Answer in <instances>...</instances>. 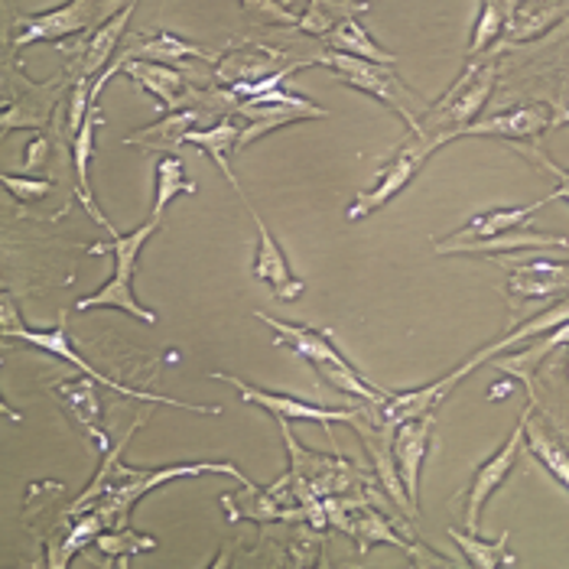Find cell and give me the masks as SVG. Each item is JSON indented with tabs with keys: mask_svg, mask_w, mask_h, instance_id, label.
Instances as JSON below:
<instances>
[{
	"mask_svg": "<svg viewBox=\"0 0 569 569\" xmlns=\"http://www.w3.org/2000/svg\"><path fill=\"white\" fill-rule=\"evenodd\" d=\"M261 322H267L273 332H277V339H273V346H287V349H293L300 358H307L312 368H319V365H349L339 349L322 336V332H312L307 326H293V322H283V319H273V316H267V312H254Z\"/></svg>",
	"mask_w": 569,
	"mask_h": 569,
	"instance_id": "15",
	"label": "cell"
},
{
	"mask_svg": "<svg viewBox=\"0 0 569 569\" xmlns=\"http://www.w3.org/2000/svg\"><path fill=\"white\" fill-rule=\"evenodd\" d=\"M439 143L430 137V133H413V140L407 143V147H400L397 150V157L378 173V179L351 202L349 209V219L358 221L365 219V216H371V212H378L381 206H388L395 196H400L403 189H407V182L413 179V176L420 173V167L427 163V157L437 150Z\"/></svg>",
	"mask_w": 569,
	"mask_h": 569,
	"instance_id": "6",
	"label": "cell"
},
{
	"mask_svg": "<svg viewBox=\"0 0 569 569\" xmlns=\"http://www.w3.org/2000/svg\"><path fill=\"white\" fill-rule=\"evenodd\" d=\"M238 128L224 118V121H219L212 131H189L186 133V143H192V147H202L212 160H216V167H219L221 173H224V179L231 182V189L241 196V202L248 199L244 192H241V182H238V176L231 173V167H228V150H231V143H238Z\"/></svg>",
	"mask_w": 569,
	"mask_h": 569,
	"instance_id": "27",
	"label": "cell"
},
{
	"mask_svg": "<svg viewBox=\"0 0 569 569\" xmlns=\"http://www.w3.org/2000/svg\"><path fill=\"white\" fill-rule=\"evenodd\" d=\"M137 3H140V0H128L124 10H118L111 20H104V23L98 27V33L91 37V43H88L86 52H82L79 79L91 82L94 76H101V72L111 66V52H114V46L121 43V37H124V30H128V23H131L133 10H137Z\"/></svg>",
	"mask_w": 569,
	"mask_h": 569,
	"instance_id": "19",
	"label": "cell"
},
{
	"mask_svg": "<svg viewBox=\"0 0 569 569\" xmlns=\"http://www.w3.org/2000/svg\"><path fill=\"white\" fill-rule=\"evenodd\" d=\"M244 7L251 13H258L261 23H287V27H300V17L290 13L280 0H244Z\"/></svg>",
	"mask_w": 569,
	"mask_h": 569,
	"instance_id": "34",
	"label": "cell"
},
{
	"mask_svg": "<svg viewBox=\"0 0 569 569\" xmlns=\"http://www.w3.org/2000/svg\"><path fill=\"white\" fill-rule=\"evenodd\" d=\"M101 553L108 557H124V553H147V550H157V537H147V533H133L128 527H111L108 533H98L94 543Z\"/></svg>",
	"mask_w": 569,
	"mask_h": 569,
	"instance_id": "31",
	"label": "cell"
},
{
	"mask_svg": "<svg viewBox=\"0 0 569 569\" xmlns=\"http://www.w3.org/2000/svg\"><path fill=\"white\" fill-rule=\"evenodd\" d=\"M94 378H82V381H62L56 385V395L66 403V410L76 417V423L86 430L88 437L98 439V446L104 449L108 446V433L101 430V400H98V391H94Z\"/></svg>",
	"mask_w": 569,
	"mask_h": 569,
	"instance_id": "20",
	"label": "cell"
},
{
	"mask_svg": "<svg viewBox=\"0 0 569 569\" xmlns=\"http://www.w3.org/2000/svg\"><path fill=\"white\" fill-rule=\"evenodd\" d=\"M560 346H569V322L563 326H557V329H550V332H543V339L537 342V346H530L521 355H491V365L498 368V371H505V375H511L515 381H521L527 391L533 395V368L550 355V351H557Z\"/></svg>",
	"mask_w": 569,
	"mask_h": 569,
	"instance_id": "21",
	"label": "cell"
},
{
	"mask_svg": "<svg viewBox=\"0 0 569 569\" xmlns=\"http://www.w3.org/2000/svg\"><path fill=\"white\" fill-rule=\"evenodd\" d=\"M212 378H216V381H224V385H231V388L241 395L244 403H254V407L267 410L277 423L309 420V423H319V427H332V423H349V427H355V423H358V417L365 413V410H329V407L307 403V400H297V397H290V395L261 391V388H254V385H248V381H241V378H234V375H221V371H216Z\"/></svg>",
	"mask_w": 569,
	"mask_h": 569,
	"instance_id": "9",
	"label": "cell"
},
{
	"mask_svg": "<svg viewBox=\"0 0 569 569\" xmlns=\"http://www.w3.org/2000/svg\"><path fill=\"white\" fill-rule=\"evenodd\" d=\"M231 476L244 485L248 491H254V482L231 462H186V466H163V469H131V466H118L111 472V482L104 485V501L98 505V518L104 527H124L131 518V508L160 485L173 482V479H196V476Z\"/></svg>",
	"mask_w": 569,
	"mask_h": 569,
	"instance_id": "1",
	"label": "cell"
},
{
	"mask_svg": "<svg viewBox=\"0 0 569 569\" xmlns=\"http://www.w3.org/2000/svg\"><path fill=\"white\" fill-rule=\"evenodd\" d=\"M349 533H355V540L361 543V553L371 547V543H378V540H388V543H395V547H400L407 557H413L417 563H423L420 557H417V547H407V540L403 537H397L395 530H391V525L385 521V518H378V515H371V511H365L361 518H358V525L349 527Z\"/></svg>",
	"mask_w": 569,
	"mask_h": 569,
	"instance_id": "30",
	"label": "cell"
},
{
	"mask_svg": "<svg viewBox=\"0 0 569 569\" xmlns=\"http://www.w3.org/2000/svg\"><path fill=\"white\" fill-rule=\"evenodd\" d=\"M231 111L251 121L244 131L238 133V143H234L238 150H244L258 137H267V133L283 128V124L307 121V118H329V111L319 108L316 101H309L303 94H293V91H283V88L263 91V94H254V98H238V104Z\"/></svg>",
	"mask_w": 569,
	"mask_h": 569,
	"instance_id": "5",
	"label": "cell"
},
{
	"mask_svg": "<svg viewBox=\"0 0 569 569\" xmlns=\"http://www.w3.org/2000/svg\"><path fill=\"white\" fill-rule=\"evenodd\" d=\"M495 86V66H482V69H472L462 86H456L449 91V98L439 104V111H430L423 118V133H430L439 147L456 140L462 128L472 124V118L482 111L485 98Z\"/></svg>",
	"mask_w": 569,
	"mask_h": 569,
	"instance_id": "8",
	"label": "cell"
},
{
	"mask_svg": "<svg viewBox=\"0 0 569 569\" xmlns=\"http://www.w3.org/2000/svg\"><path fill=\"white\" fill-rule=\"evenodd\" d=\"M316 59H319V66H329L342 86L358 88V91L385 101L388 108H395L397 114L413 128V133H423V111H427V104L410 88H403V82L391 72V66L368 62V59L346 56V52H336V49L316 52Z\"/></svg>",
	"mask_w": 569,
	"mask_h": 569,
	"instance_id": "4",
	"label": "cell"
},
{
	"mask_svg": "<svg viewBox=\"0 0 569 569\" xmlns=\"http://www.w3.org/2000/svg\"><path fill=\"white\" fill-rule=\"evenodd\" d=\"M525 423L527 413L521 417V423L515 427V433L508 437V442L485 462L482 469L476 472L472 479V488H469V508H466V530L479 533V518H482V508L488 505V498L501 488V482L511 476L515 462H518V452L525 446Z\"/></svg>",
	"mask_w": 569,
	"mask_h": 569,
	"instance_id": "10",
	"label": "cell"
},
{
	"mask_svg": "<svg viewBox=\"0 0 569 569\" xmlns=\"http://www.w3.org/2000/svg\"><path fill=\"white\" fill-rule=\"evenodd\" d=\"M567 365H569V361H567Z\"/></svg>",
	"mask_w": 569,
	"mask_h": 569,
	"instance_id": "40",
	"label": "cell"
},
{
	"mask_svg": "<svg viewBox=\"0 0 569 569\" xmlns=\"http://www.w3.org/2000/svg\"><path fill=\"white\" fill-rule=\"evenodd\" d=\"M508 290L518 300H540L553 293L569 290V263L553 261H530L521 267H511L508 273Z\"/></svg>",
	"mask_w": 569,
	"mask_h": 569,
	"instance_id": "17",
	"label": "cell"
},
{
	"mask_svg": "<svg viewBox=\"0 0 569 569\" xmlns=\"http://www.w3.org/2000/svg\"><path fill=\"white\" fill-rule=\"evenodd\" d=\"M206 111L199 108H186V111H173L167 114L163 121L143 128V131L131 133L124 143L131 147H143V150H157V153H170V157H179V147L186 143V133L192 131L199 121H202Z\"/></svg>",
	"mask_w": 569,
	"mask_h": 569,
	"instance_id": "18",
	"label": "cell"
},
{
	"mask_svg": "<svg viewBox=\"0 0 569 569\" xmlns=\"http://www.w3.org/2000/svg\"><path fill=\"white\" fill-rule=\"evenodd\" d=\"M0 336L3 339H20V342H27V346H33V349H43L49 355H56V358H62V361H69V365H76L82 375L88 378H94L98 385H104L108 391H118V395L133 397V400H153V403H170V407H182V410H196V413H221V407H202V403H182V400H173V397H163V395H147V391H131V388H124V385H118V381H111L108 375H101L94 365H88L86 358L79 355V351L72 349V339H69V329H66V316L59 319V326L56 329H27L23 322H20V316H17V309L10 303V297L3 293V312H0Z\"/></svg>",
	"mask_w": 569,
	"mask_h": 569,
	"instance_id": "3",
	"label": "cell"
},
{
	"mask_svg": "<svg viewBox=\"0 0 569 569\" xmlns=\"http://www.w3.org/2000/svg\"><path fill=\"white\" fill-rule=\"evenodd\" d=\"M326 43L332 46L336 52H346V56H358V59H368V62H381V66H395L397 56L385 52L381 46L371 40V33L365 30V23L358 17L342 20L329 37H322Z\"/></svg>",
	"mask_w": 569,
	"mask_h": 569,
	"instance_id": "24",
	"label": "cell"
},
{
	"mask_svg": "<svg viewBox=\"0 0 569 569\" xmlns=\"http://www.w3.org/2000/svg\"><path fill=\"white\" fill-rule=\"evenodd\" d=\"M196 192V182H189L186 167H182V157H163L157 163V199H153V219L163 221L167 206L173 202L176 196H192Z\"/></svg>",
	"mask_w": 569,
	"mask_h": 569,
	"instance_id": "29",
	"label": "cell"
},
{
	"mask_svg": "<svg viewBox=\"0 0 569 569\" xmlns=\"http://www.w3.org/2000/svg\"><path fill=\"white\" fill-rule=\"evenodd\" d=\"M280 3H309V0H280Z\"/></svg>",
	"mask_w": 569,
	"mask_h": 569,
	"instance_id": "38",
	"label": "cell"
},
{
	"mask_svg": "<svg viewBox=\"0 0 569 569\" xmlns=\"http://www.w3.org/2000/svg\"><path fill=\"white\" fill-rule=\"evenodd\" d=\"M547 108L540 104H530V108H518V111H508V114H495L488 121H476L469 128H462L459 137H533L547 128Z\"/></svg>",
	"mask_w": 569,
	"mask_h": 569,
	"instance_id": "22",
	"label": "cell"
},
{
	"mask_svg": "<svg viewBox=\"0 0 569 569\" xmlns=\"http://www.w3.org/2000/svg\"><path fill=\"white\" fill-rule=\"evenodd\" d=\"M157 228H160V221L150 219L143 221L137 231H131V234H114L111 241H98V244L88 248V254H101V258L111 254V258H114V273H111V280H108L98 293L79 300V303H76V312H88V309L98 307H114L121 309V312H128V316H133V319H140V322H147V326H157V312L143 309L133 300L137 258H140V248L147 244V238H150Z\"/></svg>",
	"mask_w": 569,
	"mask_h": 569,
	"instance_id": "2",
	"label": "cell"
},
{
	"mask_svg": "<svg viewBox=\"0 0 569 569\" xmlns=\"http://www.w3.org/2000/svg\"><path fill=\"white\" fill-rule=\"evenodd\" d=\"M0 182H3V189H7V192H13L20 202H40L46 192L52 189V186L43 182V179H20V176H10V173H3Z\"/></svg>",
	"mask_w": 569,
	"mask_h": 569,
	"instance_id": "35",
	"label": "cell"
},
{
	"mask_svg": "<svg viewBox=\"0 0 569 569\" xmlns=\"http://www.w3.org/2000/svg\"><path fill=\"white\" fill-rule=\"evenodd\" d=\"M567 238H557V234H540V231H498V234H488L479 241H459V244H446L437 241L439 254H511V251H525V248H567Z\"/></svg>",
	"mask_w": 569,
	"mask_h": 569,
	"instance_id": "14",
	"label": "cell"
},
{
	"mask_svg": "<svg viewBox=\"0 0 569 569\" xmlns=\"http://www.w3.org/2000/svg\"><path fill=\"white\" fill-rule=\"evenodd\" d=\"M365 0H309L307 13L300 17V30L309 37H329L342 20L365 13Z\"/></svg>",
	"mask_w": 569,
	"mask_h": 569,
	"instance_id": "25",
	"label": "cell"
},
{
	"mask_svg": "<svg viewBox=\"0 0 569 569\" xmlns=\"http://www.w3.org/2000/svg\"><path fill=\"white\" fill-rule=\"evenodd\" d=\"M244 206H248V212H251V219L258 221V234H261V244H258V254H254V277L263 280V283H270L273 287V293L280 297V300H300L303 297V280L300 277H293L290 273V263H287V254H283V248L273 241V234H270V228L263 224V219L258 216V209L244 199Z\"/></svg>",
	"mask_w": 569,
	"mask_h": 569,
	"instance_id": "12",
	"label": "cell"
},
{
	"mask_svg": "<svg viewBox=\"0 0 569 569\" xmlns=\"http://www.w3.org/2000/svg\"><path fill=\"white\" fill-rule=\"evenodd\" d=\"M46 150H49V140H46V137H37V140L30 143V150H27V163H23V170H37V167L43 163Z\"/></svg>",
	"mask_w": 569,
	"mask_h": 569,
	"instance_id": "37",
	"label": "cell"
},
{
	"mask_svg": "<svg viewBox=\"0 0 569 569\" xmlns=\"http://www.w3.org/2000/svg\"><path fill=\"white\" fill-rule=\"evenodd\" d=\"M511 3H515V0H485L482 13H479V23H476V33H472V43H469V56H479L485 46H491V40L501 33Z\"/></svg>",
	"mask_w": 569,
	"mask_h": 569,
	"instance_id": "32",
	"label": "cell"
},
{
	"mask_svg": "<svg viewBox=\"0 0 569 569\" xmlns=\"http://www.w3.org/2000/svg\"><path fill=\"white\" fill-rule=\"evenodd\" d=\"M121 0H69L66 7L59 10H49V13H33V17H20V33L13 40V49H23L30 43H43V40H66L86 27L94 23H104L111 20V10L118 7Z\"/></svg>",
	"mask_w": 569,
	"mask_h": 569,
	"instance_id": "7",
	"label": "cell"
},
{
	"mask_svg": "<svg viewBox=\"0 0 569 569\" xmlns=\"http://www.w3.org/2000/svg\"><path fill=\"white\" fill-rule=\"evenodd\" d=\"M547 202H553V196H543L537 199L533 206H521V209H491V212H482L476 219L469 221L466 228H459L456 234H449L446 244H459V241H479V238H488V234H498V231H511V228H521L537 209H543Z\"/></svg>",
	"mask_w": 569,
	"mask_h": 569,
	"instance_id": "23",
	"label": "cell"
},
{
	"mask_svg": "<svg viewBox=\"0 0 569 569\" xmlns=\"http://www.w3.org/2000/svg\"><path fill=\"white\" fill-rule=\"evenodd\" d=\"M449 537L462 547V553H466V560H469L472 567L495 569V567H515V563H518V557L508 550V540H511V533H508V530H505L495 543L479 540V533H472V530H449Z\"/></svg>",
	"mask_w": 569,
	"mask_h": 569,
	"instance_id": "26",
	"label": "cell"
},
{
	"mask_svg": "<svg viewBox=\"0 0 569 569\" xmlns=\"http://www.w3.org/2000/svg\"><path fill=\"white\" fill-rule=\"evenodd\" d=\"M563 121H567V124H569V111H567V114H563Z\"/></svg>",
	"mask_w": 569,
	"mask_h": 569,
	"instance_id": "39",
	"label": "cell"
},
{
	"mask_svg": "<svg viewBox=\"0 0 569 569\" xmlns=\"http://www.w3.org/2000/svg\"><path fill=\"white\" fill-rule=\"evenodd\" d=\"M430 439H433V413H423V417L397 427L395 433L397 472H400V482L407 488V498L417 508V515H420V501H417L420 472H423V462H427V452H430Z\"/></svg>",
	"mask_w": 569,
	"mask_h": 569,
	"instance_id": "11",
	"label": "cell"
},
{
	"mask_svg": "<svg viewBox=\"0 0 569 569\" xmlns=\"http://www.w3.org/2000/svg\"><path fill=\"white\" fill-rule=\"evenodd\" d=\"M525 446L543 462V469L569 491V452L557 442V439L550 437L547 430L533 427V423H530V413H527L525 423Z\"/></svg>",
	"mask_w": 569,
	"mask_h": 569,
	"instance_id": "28",
	"label": "cell"
},
{
	"mask_svg": "<svg viewBox=\"0 0 569 569\" xmlns=\"http://www.w3.org/2000/svg\"><path fill=\"white\" fill-rule=\"evenodd\" d=\"M101 527H104V521L98 518V511H94V515H88V518H82L79 527L69 533V540L62 543V557L56 560V567H66V563L72 560V553H79L86 543H94V537L101 533Z\"/></svg>",
	"mask_w": 569,
	"mask_h": 569,
	"instance_id": "33",
	"label": "cell"
},
{
	"mask_svg": "<svg viewBox=\"0 0 569 569\" xmlns=\"http://www.w3.org/2000/svg\"><path fill=\"white\" fill-rule=\"evenodd\" d=\"M287 52L280 56V49H244V52H228L224 59H219L216 66V82L219 86H251L254 79L261 82L273 72H283L290 66H316V59H300V62H290L283 66Z\"/></svg>",
	"mask_w": 569,
	"mask_h": 569,
	"instance_id": "13",
	"label": "cell"
},
{
	"mask_svg": "<svg viewBox=\"0 0 569 569\" xmlns=\"http://www.w3.org/2000/svg\"><path fill=\"white\" fill-rule=\"evenodd\" d=\"M563 322H569V300H563V303H557V307H550V309H547V312H540V316H533V319H530V322H525L521 329L508 332V336H505L501 342H495V346H488V349L476 351V355H472V358H469L466 365H459V368H456L452 375H446L442 381H446V385L452 388L456 381H462L466 375H472V371H476L479 365H485V361H488L491 355H498V351L511 349L515 342H527V339H537L540 332H550V329H557V326H563Z\"/></svg>",
	"mask_w": 569,
	"mask_h": 569,
	"instance_id": "16",
	"label": "cell"
},
{
	"mask_svg": "<svg viewBox=\"0 0 569 569\" xmlns=\"http://www.w3.org/2000/svg\"><path fill=\"white\" fill-rule=\"evenodd\" d=\"M521 153H525L527 160L540 163V167H543L547 173L557 179V189H553L550 196H553V199H567V202H569V170H560L557 163H550V160H547V157H540L537 150H521Z\"/></svg>",
	"mask_w": 569,
	"mask_h": 569,
	"instance_id": "36",
	"label": "cell"
}]
</instances>
